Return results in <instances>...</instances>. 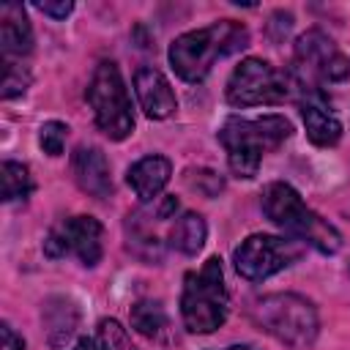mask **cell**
Here are the masks:
<instances>
[{
	"label": "cell",
	"mask_w": 350,
	"mask_h": 350,
	"mask_svg": "<svg viewBox=\"0 0 350 350\" xmlns=\"http://www.w3.org/2000/svg\"><path fill=\"white\" fill-rule=\"evenodd\" d=\"M243 46H249L246 25H241L235 19H219V22H211L205 27H197V30L178 36L170 44L167 57H170V66L175 68V74L180 79L202 82L219 57L241 52Z\"/></svg>",
	"instance_id": "6da1fadb"
},
{
	"label": "cell",
	"mask_w": 350,
	"mask_h": 350,
	"mask_svg": "<svg viewBox=\"0 0 350 350\" xmlns=\"http://www.w3.org/2000/svg\"><path fill=\"white\" fill-rule=\"evenodd\" d=\"M290 134L293 126L284 115H262V118L232 115L221 123L219 142L227 150L230 170L238 178H254L262 156L276 150Z\"/></svg>",
	"instance_id": "7a4b0ae2"
},
{
	"label": "cell",
	"mask_w": 350,
	"mask_h": 350,
	"mask_svg": "<svg viewBox=\"0 0 350 350\" xmlns=\"http://www.w3.org/2000/svg\"><path fill=\"white\" fill-rule=\"evenodd\" d=\"M260 202H262L265 216L282 232H287L290 238L304 241V243H309L312 249H317L323 254L339 252V246H342L339 230L328 219H323L320 213H314L290 183H284V180L268 183L262 189V200Z\"/></svg>",
	"instance_id": "3957f363"
},
{
	"label": "cell",
	"mask_w": 350,
	"mask_h": 350,
	"mask_svg": "<svg viewBox=\"0 0 350 350\" xmlns=\"http://www.w3.org/2000/svg\"><path fill=\"white\" fill-rule=\"evenodd\" d=\"M293 88L304 90L309 101L323 98L325 85L345 82L350 77V57L325 36L320 27H312L295 38L293 46V68L287 71Z\"/></svg>",
	"instance_id": "277c9868"
},
{
	"label": "cell",
	"mask_w": 350,
	"mask_h": 350,
	"mask_svg": "<svg viewBox=\"0 0 350 350\" xmlns=\"http://www.w3.org/2000/svg\"><path fill=\"white\" fill-rule=\"evenodd\" d=\"M227 284L219 257H208L200 271L186 273L180 293V320L191 334H213L227 320Z\"/></svg>",
	"instance_id": "5b68a950"
},
{
	"label": "cell",
	"mask_w": 350,
	"mask_h": 350,
	"mask_svg": "<svg viewBox=\"0 0 350 350\" xmlns=\"http://www.w3.org/2000/svg\"><path fill=\"white\" fill-rule=\"evenodd\" d=\"M252 317L265 334H271L273 339H279L293 350L312 347L320 331V317L314 304L298 293L262 295L252 306Z\"/></svg>",
	"instance_id": "8992f818"
},
{
	"label": "cell",
	"mask_w": 350,
	"mask_h": 350,
	"mask_svg": "<svg viewBox=\"0 0 350 350\" xmlns=\"http://www.w3.org/2000/svg\"><path fill=\"white\" fill-rule=\"evenodd\" d=\"M88 104L93 109V120L98 131L109 139H126L134 131V112L120 68L112 60H101L88 82Z\"/></svg>",
	"instance_id": "52a82bcc"
},
{
	"label": "cell",
	"mask_w": 350,
	"mask_h": 350,
	"mask_svg": "<svg viewBox=\"0 0 350 350\" xmlns=\"http://www.w3.org/2000/svg\"><path fill=\"white\" fill-rule=\"evenodd\" d=\"M293 93V79L287 71L273 68L262 57L241 60L224 88V96L232 107H260V104H282Z\"/></svg>",
	"instance_id": "ba28073f"
},
{
	"label": "cell",
	"mask_w": 350,
	"mask_h": 350,
	"mask_svg": "<svg viewBox=\"0 0 350 350\" xmlns=\"http://www.w3.org/2000/svg\"><path fill=\"white\" fill-rule=\"evenodd\" d=\"M298 257H301V246L295 241L257 232V235H249L246 241H241V246L232 254V262L243 279L262 282V279L284 271L287 265H293Z\"/></svg>",
	"instance_id": "9c48e42d"
},
{
	"label": "cell",
	"mask_w": 350,
	"mask_h": 350,
	"mask_svg": "<svg viewBox=\"0 0 350 350\" xmlns=\"http://www.w3.org/2000/svg\"><path fill=\"white\" fill-rule=\"evenodd\" d=\"M101 235L104 227L98 219L93 216H71L66 221H60L57 227L49 230L46 241H44V252L49 257H66L74 254L85 268L98 265L104 246H101Z\"/></svg>",
	"instance_id": "30bf717a"
},
{
	"label": "cell",
	"mask_w": 350,
	"mask_h": 350,
	"mask_svg": "<svg viewBox=\"0 0 350 350\" xmlns=\"http://www.w3.org/2000/svg\"><path fill=\"white\" fill-rule=\"evenodd\" d=\"M178 213V200L175 197H161L159 208L153 213L134 211L126 219V238H129V252L137 254L145 262H159L164 254L161 235L156 232V224L164 219H175Z\"/></svg>",
	"instance_id": "8fae6325"
},
{
	"label": "cell",
	"mask_w": 350,
	"mask_h": 350,
	"mask_svg": "<svg viewBox=\"0 0 350 350\" xmlns=\"http://www.w3.org/2000/svg\"><path fill=\"white\" fill-rule=\"evenodd\" d=\"M134 93L142 112L153 120H164L178 109V98L170 79L153 66H142L134 71Z\"/></svg>",
	"instance_id": "7c38bea8"
},
{
	"label": "cell",
	"mask_w": 350,
	"mask_h": 350,
	"mask_svg": "<svg viewBox=\"0 0 350 350\" xmlns=\"http://www.w3.org/2000/svg\"><path fill=\"white\" fill-rule=\"evenodd\" d=\"M71 172L77 186L96 197V200H107L112 194V175H109V161L104 156L101 148L96 145H79L71 156Z\"/></svg>",
	"instance_id": "4fadbf2b"
},
{
	"label": "cell",
	"mask_w": 350,
	"mask_h": 350,
	"mask_svg": "<svg viewBox=\"0 0 350 350\" xmlns=\"http://www.w3.org/2000/svg\"><path fill=\"white\" fill-rule=\"evenodd\" d=\"M0 52L3 60H22L33 52V30L19 3L0 5Z\"/></svg>",
	"instance_id": "5bb4252c"
},
{
	"label": "cell",
	"mask_w": 350,
	"mask_h": 350,
	"mask_svg": "<svg viewBox=\"0 0 350 350\" xmlns=\"http://www.w3.org/2000/svg\"><path fill=\"white\" fill-rule=\"evenodd\" d=\"M170 175H172L170 159L150 153V156H142L139 161H134L129 167L126 180L134 189V194L139 197V202H153V200H159V194L170 183Z\"/></svg>",
	"instance_id": "9a60e30c"
},
{
	"label": "cell",
	"mask_w": 350,
	"mask_h": 350,
	"mask_svg": "<svg viewBox=\"0 0 350 350\" xmlns=\"http://www.w3.org/2000/svg\"><path fill=\"white\" fill-rule=\"evenodd\" d=\"M301 118H304V129H306V137L320 145V148H328V145H336L339 137H342V123L339 118L320 101H304L301 107Z\"/></svg>",
	"instance_id": "2e32d148"
},
{
	"label": "cell",
	"mask_w": 350,
	"mask_h": 350,
	"mask_svg": "<svg viewBox=\"0 0 350 350\" xmlns=\"http://www.w3.org/2000/svg\"><path fill=\"white\" fill-rule=\"evenodd\" d=\"M205 238H208V227H205V219L194 211H186L180 213L170 230H167V241L172 249L183 252V254H197L202 246H205Z\"/></svg>",
	"instance_id": "e0dca14e"
},
{
	"label": "cell",
	"mask_w": 350,
	"mask_h": 350,
	"mask_svg": "<svg viewBox=\"0 0 350 350\" xmlns=\"http://www.w3.org/2000/svg\"><path fill=\"white\" fill-rule=\"evenodd\" d=\"M131 325L148 336V339H159L164 336V331L170 328V320H167V312L159 301H150V298H142L131 306Z\"/></svg>",
	"instance_id": "ac0fdd59"
},
{
	"label": "cell",
	"mask_w": 350,
	"mask_h": 350,
	"mask_svg": "<svg viewBox=\"0 0 350 350\" xmlns=\"http://www.w3.org/2000/svg\"><path fill=\"white\" fill-rule=\"evenodd\" d=\"M0 180H3V202H25L33 194L30 170L19 161H5L0 170Z\"/></svg>",
	"instance_id": "d6986e66"
},
{
	"label": "cell",
	"mask_w": 350,
	"mask_h": 350,
	"mask_svg": "<svg viewBox=\"0 0 350 350\" xmlns=\"http://www.w3.org/2000/svg\"><path fill=\"white\" fill-rule=\"evenodd\" d=\"M30 85V71L27 66H22V60H3V98H14L22 96Z\"/></svg>",
	"instance_id": "ffe728a7"
},
{
	"label": "cell",
	"mask_w": 350,
	"mask_h": 350,
	"mask_svg": "<svg viewBox=\"0 0 350 350\" xmlns=\"http://www.w3.org/2000/svg\"><path fill=\"white\" fill-rule=\"evenodd\" d=\"M66 137H68V126L60 123V120H49L38 131V145L44 148V153L60 156L63 153V145H66Z\"/></svg>",
	"instance_id": "44dd1931"
},
{
	"label": "cell",
	"mask_w": 350,
	"mask_h": 350,
	"mask_svg": "<svg viewBox=\"0 0 350 350\" xmlns=\"http://www.w3.org/2000/svg\"><path fill=\"white\" fill-rule=\"evenodd\" d=\"M98 334H101V342H104L107 350H134L129 345V339H126V331L115 320H101Z\"/></svg>",
	"instance_id": "7402d4cb"
},
{
	"label": "cell",
	"mask_w": 350,
	"mask_h": 350,
	"mask_svg": "<svg viewBox=\"0 0 350 350\" xmlns=\"http://www.w3.org/2000/svg\"><path fill=\"white\" fill-rule=\"evenodd\" d=\"M36 8L41 11V14H46V16H52V19H66L71 11H74V3L71 0H60V3H36Z\"/></svg>",
	"instance_id": "603a6c76"
},
{
	"label": "cell",
	"mask_w": 350,
	"mask_h": 350,
	"mask_svg": "<svg viewBox=\"0 0 350 350\" xmlns=\"http://www.w3.org/2000/svg\"><path fill=\"white\" fill-rule=\"evenodd\" d=\"M0 334H3V350H25L22 336H16V334H14V328H11L8 323H3V325H0Z\"/></svg>",
	"instance_id": "cb8c5ba5"
},
{
	"label": "cell",
	"mask_w": 350,
	"mask_h": 350,
	"mask_svg": "<svg viewBox=\"0 0 350 350\" xmlns=\"http://www.w3.org/2000/svg\"><path fill=\"white\" fill-rule=\"evenodd\" d=\"M71 350H107V347H104L101 336H98V339H96V336H82Z\"/></svg>",
	"instance_id": "d4e9b609"
},
{
	"label": "cell",
	"mask_w": 350,
	"mask_h": 350,
	"mask_svg": "<svg viewBox=\"0 0 350 350\" xmlns=\"http://www.w3.org/2000/svg\"><path fill=\"white\" fill-rule=\"evenodd\" d=\"M224 350H252V347H246V345H232V347H224Z\"/></svg>",
	"instance_id": "484cf974"
}]
</instances>
